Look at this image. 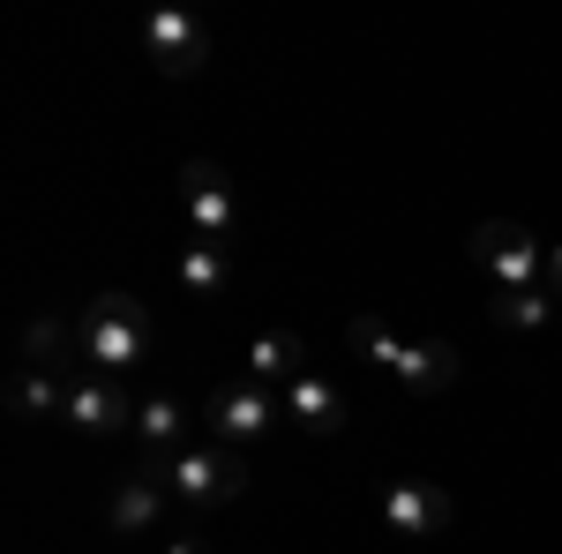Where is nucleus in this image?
<instances>
[{"mask_svg":"<svg viewBox=\"0 0 562 554\" xmlns=\"http://www.w3.org/2000/svg\"><path fill=\"white\" fill-rule=\"evenodd\" d=\"M76 338H83L90 375H128L135 360H150L158 323H150V307L135 293H98L83 315H76Z\"/></svg>","mask_w":562,"mask_h":554,"instance_id":"nucleus-3","label":"nucleus"},{"mask_svg":"<svg viewBox=\"0 0 562 554\" xmlns=\"http://www.w3.org/2000/svg\"><path fill=\"white\" fill-rule=\"evenodd\" d=\"M76 360H83V338H76V323H60V315H38V323L23 330V368L68 375Z\"/></svg>","mask_w":562,"mask_h":554,"instance_id":"nucleus-14","label":"nucleus"},{"mask_svg":"<svg viewBox=\"0 0 562 554\" xmlns=\"http://www.w3.org/2000/svg\"><path fill=\"white\" fill-rule=\"evenodd\" d=\"M135 412H143V405L121 389V375H76V383H68V412H60V420L98 442V434H128Z\"/></svg>","mask_w":562,"mask_h":554,"instance_id":"nucleus-9","label":"nucleus"},{"mask_svg":"<svg viewBox=\"0 0 562 554\" xmlns=\"http://www.w3.org/2000/svg\"><path fill=\"white\" fill-rule=\"evenodd\" d=\"M158 554H211V547H203L195 532H173V540H166V547H158Z\"/></svg>","mask_w":562,"mask_h":554,"instance_id":"nucleus-18","label":"nucleus"},{"mask_svg":"<svg viewBox=\"0 0 562 554\" xmlns=\"http://www.w3.org/2000/svg\"><path fill=\"white\" fill-rule=\"evenodd\" d=\"M180 217H188V233H195V240L233 248L240 195H233V172L217 166V158H188V166H180Z\"/></svg>","mask_w":562,"mask_h":554,"instance_id":"nucleus-7","label":"nucleus"},{"mask_svg":"<svg viewBox=\"0 0 562 554\" xmlns=\"http://www.w3.org/2000/svg\"><path fill=\"white\" fill-rule=\"evenodd\" d=\"M203 420H211V442H225V450H248V442H262L270 427L285 420V397H278V389H262V383H248V375H233V383L211 389Z\"/></svg>","mask_w":562,"mask_h":554,"instance_id":"nucleus-6","label":"nucleus"},{"mask_svg":"<svg viewBox=\"0 0 562 554\" xmlns=\"http://www.w3.org/2000/svg\"><path fill=\"white\" fill-rule=\"evenodd\" d=\"M166 502H173V495H166V479H158V472H121V479H113V502H105V532H113V540H150V532H158V524H166Z\"/></svg>","mask_w":562,"mask_h":554,"instance_id":"nucleus-10","label":"nucleus"},{"mask_svg":"<svg viewBox=\"0 0 562 554\" xmlns=\"http://www.w3.org/2000/svg\"><path fill=\"white\" fill-rule=\"evenodd\" d=\"M68 383H76V375H45V368H23V375H15V389H8V405H15L23 420H60V412H68Z\"/></svg>","mask_w":562,"mask_h":554,"instance_id":"nucleus-16","label":"nucleus"},{"mask_svg":"<svg viewBox=\"0 0 562 554\" xmlns=\"http://www.w3.org/2000/svg\"><path fill=\"white\" fill-rule=\"evenodd\" d=\"M173 285L188 299H217L225 285H233V248H217V240H188L173 262Z\"/></svg>","mask_w":562,"mask_h":554,"instance_id":"nucleus-13","label":"nucleus"},{"mask_svg":"<svg viewBox=\"0 0 562 554\" xmlns=\"http://www.w3.org/2000/svg\"><path fill=\"white\" fill-rule=\"evenodd\" d=\"M135 38H143V60L166 76V83H188V76H203L211 68V23L195 15V8H150L143 23H135Z\"/></svg>","mask_w":562,"mask_h":554,"instance_id":"nucleus-5","label":"nucleus"},{"mask_svg":"<svg viewBox=\"0 0 562 554\" xmlns=\"http://www.w3.org/2000/svg\"><path fill=\"white\" fill-rule=\"evenodd\" d=\"M135 442H143V457H173V450H188V412H180L173 397H150V405L135 412Z\"/></svg>","mask_w":562,"mask_h":554,"instance_id":"nucleus-15","label":"nucleus"},{"mask_svg":"<svg viewBox=\"0 0 562 554\" xmlns=\"http://www.w3.org/2000/svg\"><path fill=\"white\" fill-rule=\"evenodd\" d=\"M383 524L397 540H442L458 524V502L435 487V479H390L383 487Z\"/></svg>","mask_w":562,"mask_h":554,"instance_id":"nucleus-8","label":"nucleus"},{"mask_svg":"<svg viewBox=\"0 0 562 554\" xmlns=\"http://www.w3.org/2000/svg\"><path fill=\"white\" fill-rule=\"evenodd\" d=\"M285 420L301 427V434H315V442L346 434V389L330 383V375H315V368H307L301 383L285 389Z\"/></svg>","mask_w":562,"mask_h":554,"instance_id":"nucleus-12","label":"nucleus"},{"mask_svg":"<svg viewBox=\"0 0 562 554\" xmlns=\"http://www.w3.org/2000/svg\"><path fill=\"white\" fill-rule=\"evenodd\" d=\"M143 472H158L166 495L195 517H211L248 495V450H225V442H188L173 457H143Z\"/></svg>","mask_w":562,"mask_h":554,"instance_id":"nucleus-2","label":"nucleus"},{"mask_svg":"<svg viewBox=\"0 0 562 554\" xmlns=\"http://www.w3.org/2000/svg\"><path fill=\"white\" fill-rule=\"evenodd\" d=\"M240 375L285 397V389L307 375V338H293V330H262V338H248V352H240Z\"/></svg>","mask_w":562,"mask_h":554,"instance_id":"nucleus-11","label":"nucleus"},{"mask_svg":"<svg viewBox=\"0 0 562 554\" xmlns=\"http://www.w3.org/2000/svg\"><path fill=\"white\" fill-rule=\"evenodd\" d=\"M555 307H562V299L548 293V285H532V293H487V315H495L503 330H525V338H532V330H548V323H555Z\"/></svg>","mask_w":562,"mask_h":554,"instance_id":"nucleus-17","label":"nucleus"},{"mask_svg":"<svg viewBox=\"0 0 562 554\" xmlns=\"http://www.w3.org/2000/svg\"><path fill=\"white\" fill-rule=\"evenodd\" d=\"M548 293L562 299V240H555V248H548Z\"/></svg>","mask_w":562,"mask_h":554,"instance_id":"nucleus-19","label":"nucleus"},{"mask_svg":"<svg viewBox=\"0 0 562 554\" xmlns=\"http://www.w3.org/2000/svg\"><path fill=\"white\" fill-rule=\"evenodd\" d=\"M346 344L360 352V360H368V368H383L390 383L420 389V397L450 389V383H458V368H465L450 338H397V330H390L375 307H360V315L346 323Z\"/></svg>","mask_w":562,"mask_h":554,"instance_id":"nucleus-1","label":"nucleus"},{"mask_svg":"<svg viewBox=\"0 0 562 554\" xmlns=\"http://www.w3.org/2000/svg\"><path fill=\"white\" fill-rule=\"evenodd\" d=\"M465 248H473V270L487 278V293H532V285H548V248L518 217H480Z\"/></svg>","mask_w":562,"mask_h":554,"instance_id":"nucleus-4","label":"nucleus"}]
</instances>
